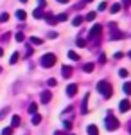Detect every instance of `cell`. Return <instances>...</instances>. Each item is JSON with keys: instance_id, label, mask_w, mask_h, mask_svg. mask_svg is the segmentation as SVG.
Listing matches in <instances>:
<instances>
[{"instance_id": "1", "label": "cell", "mask_w": 131, "mask_h": 135, "mask_svg": "<svg viewBox=\"0 0 131 135\" xmlns=\"http://www.w3.org/2000/svg\"><path fill=\"white\" fill-rule=\"evenodd\" d=\"M97 90H99L106 99H110L111 95H113V88H111V85L108 83V81H99V83H97Z\"/></svg>"}, {"instance_id": "2", "label": "cell", "mask_w": 131, "mask_h": 135, "mask_svg": "<svg viewBox=\"0 0 131 135\" xmlns=\"http://www.w3.org/2000/svg\"><path fill=\"white\" fill-rule=\"evenodd\" d=\"M104 124H106V130H110V132H115L117 128H119V121H117V117L108 112L106 114V119H104Z\"/></svg>"}, {"instance_id": "3", "label": "cell", "mask_w": 131, "mask_h": 135, "mask_svg": "<svg viewBox=\"0 0 131 135\" xmlns=\"http://www.w3.org/2000/svg\"><path fill=\"white\" fill-rule=\"evenodd\" d=\"M108 29H110V40H122V38H124V32L117 27L115 22L108 23Z\"/></svg>"}, {"instance_id": "4", "label": "cell", "mask_w": 131, "mask_h": 135, "mask_svg": "<svg viewBox=\"0 0 131 135\" xmlns=\"http://www.w3.org/2000/svg\"><path fill=\"white\" fill-rule=\"evenodd\" d=\"M40 63H41V67L51 69V67H54V65H56V56H54L52 52H47V54H43V56H41Z\"/></svg>"}, {"instance_id": "5", "label": "cell", "mask_w": 131, "mask_h": 135, "mask_svg": "<svg viewBox=\"0 0 131 135\" xmlns=\"http://www.w3.org/2000/svg\"><path fill=\"white\" fill-rule=\"evenodd\" d=\"M101 34H102V25L95 23V25L90 29V40H97V38H101Z\"/></svg>"}, {"instance_id": "6", "label": "cell", "mask_w": 131, "mask_h": 135, "mask_svg": "<svg viewBox=\"0 0 131 135\" xmlns=\"http://www.w3.org/2000/svg\"><path fill=\"white\" fill-rule=\"evenodd\" d=\"M88 97H90V94H86V95L83 97V103H81V114H88Z\"/></svg>"}, {"instance_id": "7", "label": "cell", "mask_w": 131, "mask_h": 135, "mask_svg": "<svg viewBox=\"0 0 131 135\" xmlns=\"http://www.w3.org/2000/svg\"><path fill=\"white\" fill-rule=\"evenodd\" d=\"M75 94H77V85H75V83H70L68 86H67V95L74 97Z\"/></svg>"}, {"instance_id": "8", "label": "cell", "mask_w": 131, "mask_h": 135, "mask_svg": "<svg viewBox=\"0 0 131 135\" xmlns=\"http://www.w3.org/2000/svg\"><path fill=\"white\" fill-rule=\"evenodd\" d=\"M40 99H41V103H43V104H47V103H49V101L52 99V94L49 92V90H43V92H41V97H40Z\"/></svg>"}, {"instance_id": "9", "label": "cell", "mask_w": 131, "mask_h": 135, "mask_svg": "<svg viewBox=\"0 0 131 135\" xmlns=\"http://www.w3.org/2000/svg\"><path fill=\"white\" fill-rule=\"evenodd\" d=\"M119 108H120V112H128L131 108V103L128 101V99H122L120 103H119Z\"/></svg>"}, {"instance_id": "10", "label": "cell", "mask_w": 131, "mask_h": 135, "mask_svg": "<svg viewBox=\"0 0 131 135\" xmlns=\"http://www.w3.org/2000/svg\"><path fill=\"white\" fill-rule=\"evenodd\" d=\"M43 18L47 20V23H49V25H56V23H58V22H56V16H54V15H51V13L43 15Z\"/></svg>"}, {"instance_id": "11", "label": "cell", "mask_w": 131, "mask_h": 135, "mask_svg": "<svg viewBox=\"0 0 131 135\" xmlns=\"http://www.w3.org/2000/svg\"><path fill=\"white\" fill-rule=\"evenodd\" d=\"M61 74H63V78H70L72 76V67H68V65H63V69H61Z\"/></svg>"}, {"instance_id": "12", "label": "cell", "mask_w": 131, "mask_h": 135, "mask_svg": "<svg viewBox=\"0 0 131 135\" xmlns=\"http://www.w3.org/2000/svg\"><path fill=\"white\" fill-rule=\"evenodd\" d=\"M20 123H22L20 115H13V119H11V126H13V128H16V126H20Z\"/></svg>"}, {"instance_id": "13", "label": "cell", "mask_w": 131, "mask_h": 135, "mask_svg": "<svg viewBox=\"0 0 131 135\" xmlns=\"http://www.w3.org/2000/svg\"><path fill=\"white\" fill-rule=\"evenodd\" d=\"M86 132H88V135H99V130H97L95 124H90L88 128H86Z\"/></svg>"}, {"instance_id": "14", "label": "cell", "mask_w": 131, "mask_h": 135, "mask_svg": "<svg viewBox=\"0 0 131 135\" xmlns=\"http://www.w3.org/2000/svg\"><path fill=\"white\" fill-rule=\"evenodd\" d=\"M31 123H32V124H40V123H41V115L38 114V112H36V114H32V119H31Z\"/></svg>"}, {"instance_id": "15", "label": "cell", "mask_w": 131, "mask_h": 135, "mask_svg": "<svg viewBox=\"0 0 131 135\" xmlns=\"http://www.w3.org/2000/svg\"><path fill=\"white\" fill-rule=\"evenodd\" d=\"M93 69H95V65L93 63H84V67H83V70L88 74V72H93Z\"/></svg>"}, {"instance_id": "16", "label": "cell", "mask_w": 131, "mask_h": 135, "mask_svg": "<svg viewBox=\"0 0 131 135\" xmlns=\"http://www.w3.org/2000/svg\"><path fill=\"white\" fill-rule=\"evenodd\" d=\"M16 18H18V20H25V18H27L25 11H23V9H18V11H16Z\"/></svg>"}, {"instance_id": "17", "label": "cell", "mask_w": 131, "mask_h": 135, "mask_svg": "<svg viewBox=\"0 0 131 135\" xmlns=\"http://www.w3.org/2000/svg\"><path fill=\"white\" fill-rule=\"evenodd\" d=\"M68 58H70L72 61H77V60H79V54L75 51H68Z\"/></svg>"}, {"instance_id": "18", "label": "cell", "mask_w": 131, "mask_h": 135, "mask_svg": "<svg viewBox=\"0 0 131 135\" xmlns=\"http://www.w3.org/2000/svg\"><path fill=\"white\" fill-rule=\"evenodd\" d=\"M43 15H45V13L41 11V7H38V9H34V13H32V16H34V18H43Z\"/></svg>"}, {"instance_id": "19", "label": "cell", "mask_w": 131, "mask_h": 135, "mask_svg": "<svg viewBox=\"0 0 131 135\" xmlns=\"http://www.w3.org/2000/svg\"><path fill=\"white\" fill-rule=\"evenodd\" d=\"M41 43H43V40L38 38V36H32L31 38V45H41Z\"/></svg>"}, {"instance_id": "20", "label": "cell", "mask_w": 131, "mask_h": 135, "mask_svg": "<svg viewBox=\"0 0 131 135\" xmlns=\"http://www.w3.org/2000/svg\"><path fill=\"white\" fill-rule=\"evenodd\" d=\"M83 22H84V18H83V16H75V18L72 20V23H74L75 27H79V25H81V23H83Z\"/></svg>"}, {"instance_id": "21", "label": "cell", "mask_w": 131, "mask_h": 135, "mask_svg": "<svg viewBox=\"0 0 131 135\" xmlns=\"http://www.w3.org/2000/svg\"><path fill=\"white\" fill-rule=\"evenodd\" d=\"M120 9H122L120 4H113V6H111V9H110V13H113V15H115V13H119Z\"/></svg>"}, {"instance_id": "22", "label": "cell", "mask_w": 131, "mask_h": 135, "mask_svg": "<svg viewBox=\"0 0 131 135\" xmlns=\"http://www.w3.org/2000/svg\"><path fill=\"white\" fill-rule=\"evenodd\" d=\"M18 58H20V54H18V52H14V54L9 58V63H11V65H14V63L18 61Z\"/></svg>"}, {"instance_id": "23", "label": "cell", "mask_w": 131, "mask_h": 135, "mask_svg": "<svg viewBox=\"0 0 131 135\" xmlns=\"http://www.w3.org/2000/svg\"><path fill=\"white\" fill-rule=\"evenodd\" d=\"M38 112V104L36 103H31L29 104V114H36Z\"/></svg>"}, {"instance_id": "24", "label": "cell", "mask_w": 131, "mask_h": 135, "mask_svg": "<svg viewBox=\"0 0 131 135\" xmlns=\"http://www.w3.org/2000/svg\"><path fill=\"white\" fill-rule=\"evenodd\" d=\"M67 18H68V16H67L65 13H61V15H58V16H56V22H65Z\"/></svg>"}, {"instance_id": "25", "label": "cell", "mask_w": 131, "mask_h": 135, "mask_svg": "<svg viewBox=\"0 0 131 135\" xmlns=\"http://www.w3.org/2000/svg\"><path fill=\"white\" fill-rule=\"evenodd\" d=\"M122 88H124V92L128 94V95L131 94V83H124V86H122Z\"/></svg>"}, {"instance_id": "26", "label": "cell", "mask_w": 131, "mask_h": 135, "mask_svg": "<svg viewBox=\"0 0 131 135\" xmlns=\"http://www.w3.org/2000/svg\"><path fill=\"white\" fill-rule=\"evenodd\" d=\"M13 133V126H9V128H4L2 130V135H11Z\"/></svg>"}, {"instance_id": "27", "label": "cell", "mask_w": 131, "mask_h": 135, "mask_svg": "<svg viewBox=\"0 0 131 135\" xmlns=\"http://www.w3.org/2000/svg\"><path fill=\"white\" fill-rule=\"evenodd\" d=\"M84 20H88V22H93V20H95V13H88Z\"/></svg>"}, {"instance_id": "28", "label": "cell", "mask_w": 131, "mask_h": 135, "mask_svg": "<svg viewBox=\"0 0 131 135\" xmlns=\"http://www.w3.org/2000/svg\"><path fill=\"white\" fill-rule=\"evenodd\" d=\"M9 20V15H7V13H2V15H0V22H7Z\"/></svg>"}, {"instance_id": "29", "label": "cell", "mask_w": 131, "mask_h": 135, "mask_svg": "<svg viewBox=\"0 0 131 135\" xmlns=\"http://www.w3.org/2000/svg\"><path fill=\"white\" fill-rule=\"evenodd\" d=\"M23 40H25V36L22 32H16V42H23Z\"/></svg>"}, {"instance_id": "30", "label": "cell", "mask_w": 131, "mask_h": 135, "mask_svg": "<svg viewBox=\"0 0 131 135\" xmlns=\"http://www.w3.org/2000/svg\"><path fill=\"white\" fill-rule=\"evenodd\" d=\"M47 83H49V86H56V85H58V81H56L54 78H51V79H49Z\"/></svg>"}, {"instance_id": "31", "label": "cell", "mask_w": 131, "mask_h": 135, "mask_svg": "<svg viewBox=\"0 0 131 135\" xmlns=\"http://www.w3.org/2000/svg\"><path fill=\"white\" fill-rule=\"evenodd\" d=\"M63 124H65V130H70L72 128V121H65Z\"/></svg>"}, {"instance_id": "32", "label": "cell", "mask_w": 131, "mask_h": 135, "mask_svg": "<svg viewBox=\"0 0 131 135\" xmlns=\"http://www.w3.org/2000/svg\"><path fill=\"white\" fill-rule=\"evenodd\" d=\"M119 76L126 78V76H128V70H126V69H120V70H119Z\"/></svg>"}, {"instance_id": "33", "label": "cell", "mask_w": 131, "mask_h": 135, "mask_svg": "<svg viewBox=\"0 0 131 135\" xmlns=\"http://www.w3.org/2000/svg\"><path fill=\"white\" fill-rule=\"evenodd\" d=\"M77 45H79V47H84V45H86V42H84L83 38H79V40H77Z\"/></svg>"}, {"instance_id": "34", "label": "cell", "mask_w": 131, "mask_h": 135, "mask_svg": "<svg viewBox=\"0 0 131 135\" xmlns=\"http://www.w3.org/2000/svg\"><path fill=\"white\" fill-rule=\"evenodd\" d=\"M99 11H106V2H102L101 6H99Z\"/></svg>"}, {"instance_id": "35", "label": "cell", "mask_w": 131, "mask_h": 135, "mask_svg": "<svg viewBox=\"0 0 131 135\" xmlns=\"http://www.w3.org/2000/svg\"><path fill=\"white\" fill-rule=\"evenodd\" d=\"M49 38H51V40H54V38H58V32H51V34H49Z\"/></svg>"}, {"instance_id": "36", "label": "cell", "mask_w": 131, "mask_h": 135, "mask_svg": "<svg viewBox=\"0 0 131 135\" xmlns=\"http://www.w3.org/2000/svg\"><path fill=\"white\" fill-rule=\"evenodd\" d=\"M124 6H131V0H124Z\"/></svg>"}, {"instance_id": "37", "label": "cell", "mask_w": 131, "mask_h": 135, "mask_svg": "<svg viewBox=\"0 0 131 135\" xmlns=\"http://www.w3.org/2000/svg\"><path fill=\"white\" fill-rule=\"evenodd\" d=\"M54 135H67V133H65V132H56Z\"/></svg>"}, {"instance_id": "38", "label": "cell", "mask_w": 131, "mask_h": 135, "mask_svg": "<svg viewBox=\"0 0 131 135\" xmlns=\"http://www.w3.org/2000/svg\"><path fill=\"white\" fill-rule=\"evenodd\" d=\"M58 2H59V4H67L68 0H58Z\"/></svg>"}, {"instance_id": "39", "label": "cell", "mask_w": 131, "mask_h": 135, "mask_svg": "<svg viewBox=\"0 0 131 135\" xmlns=\"http://www.w3.org/2000/svg\"><path fill=\"white\" fill-rule=\"evenodd\" d=\"M20 2H22V4H27V0H20Z\"/></svg>"}, {"instance_id": "40", "label": "cell", "mask_w": 131, "mask_h": 135, "mask_svg": "<svg viewBox=\"0 0 131 135\" xmlns=\"http://www.w3.org/2000/svg\"><path fill=\"white\" fill-rule=\"evenodd\" d=\"M2 54H4V51H2V47H0V56H2Z\"/></svg>"}, {"instance_id": "41", "label": "cell", "mask_w": 131, "mask_h": 135, "mask_svg": "<svg viewBox=\"0 0 131 135\" xmlns=\"http://www.w3.org/2000/svg\"><path fill=\"white\" fill-rule=\"evenodd\" d=\"M86 2H93V0H84V4H86Z\"/></svg>"}, {"instance_id": "42", "label": "cell", "mask_w": 131, "mask_h": 135, "mask_svg": "<svg viewBox=\"0 0 131 135\" xmlns=\"http://www.w3.org/2000/svg\"><path fill=\"white\" fill-rule=\"evenodd\" d=\"M0 72H2V67H0Z\"/></svg>"}, {"instance_id": "43", "label": "cell", "mask_w": 131, "mask_h": 135, "mask_svg": "<svg viewBox=\"0 0 131 135\" xmlns=\"http://www.w3.org/2000/svg\"><path fill=\"white\" fill-rule=\"evenodd\" d=\"M129 58H131V52H129Z\"/></svg>"}]
</instances>
